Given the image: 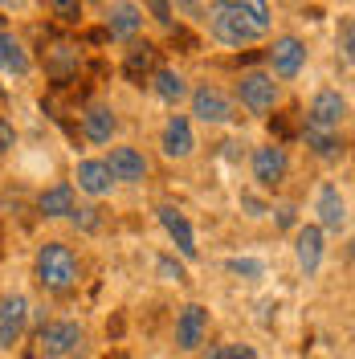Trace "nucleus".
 Masks as SVG:
<instances>
[{"instance_id":"25","label":"nucleus","mask_w":355,"mask_h":359,"mask_svg":"<svg viewBox=\"0 0 355 359\" xmlns=\"http://www.w3.org/2000/svg\"><path fill=\"white\" fill-rule=\"evenodd\" d=\"M233 4L249 17V25H253L257 33H266L269 29V0H233Z\"/></svg>"},{"instance_id":"36","label":"nucleus","mask_w":355,"mask_h":359,"mask_svg":"<svg viewBox=\"0 0 355 359\" xmlns=\"http://www.w3.org/2000/svg\"><path fill=\"white\" fill-rule=\"evenodd\" d=\"M111 359H131V355H111Z\"/></svg>"},{"instance_id":"26","label":"nucleus","mask_w":355,"mask_h":359,"mask_svg":"<svg viewBox=\"0 0 355 359\" xmlns=\"http://www.w3.org/2000/svg\"><path fill=\"white\" fill-rule=\"evenodd\" d=\"M204 359H257V351L245 343H225V347H213Z\"/></svg>"},{"instance_id":"30","label":"nucleus","mask_w":355,"mask_h":359,"mask_svg":"<svg viewBox=\"0 0 355 359\" xmlns=\"http://www.w3.org/2000/svg\"><path fill=\"white\" fill-rule=\"evenodd\" d=\"M229 269H233V273H257V262H229Z\"/></svg>"},{"instance_id":"18","label":"nucleus","mask_w":355,"mask_h":359,"mask_svg":"<svg viewBox=\"0 0 355 359\" xmlns=\"http://www.w3.org/2000/svg\"><path fill=\"white\" fill-rule=\"evenodd\" d=\"M37 208H41V217H69L74 212V188L69 184H58V188L41 192Z\"/></svg>"},{"instance_id":"17","label":"nucleus","mask_w":355,"mask_h":359,"mask_svg":"<svg viewBox=\"0 0 355 359\" xmlns=\"http://www.w3.org/2000/svg\"><path fill=\"white\" fill-rule=\"evenodd\" d=\"M298 262H302L307 273H314L319 262H323V233H319L314 224H307V229L298 233Z\"/></svg>"},{"instance_id":"32","label":"nucleus","mask_w":355,"mask_h":359,"mask_svg":"<svg viewBox=\"0 0 355 359\" xmlns=\"http://www.w3.org/2000/svg\"><path fill=\"white\" fill-rule=\"evenodd\" d=\"M159 269H163L168 278H176V282H184V269H180V266H172V262H159Z\"/></svg>"},{"instance_id":"37","label":"nucleus","mask_w":355,"mask_h":359,"mask_svg":"<svg viewBox=\"0 0 355 359\" xmlns=\"http://www.w3.org/2000/svg\"><path fill=\"white\" fill-rule=\"evenodd\" d=\"M25 359H41V355H25Z\"/></svg>"},{"instance_id":"9","label":"nucleus","mask_w":355,"mask_h":359,"mask_svg":"<svg viewBox=\"0 0 355 359\" xmlns=\"http://www.w3.org/2000/svg\"><path fill=\"white\" fill-rule=\"evenodd\" d=\"M204 327H208V311L204 306H184L180 311V323H176V343L184 347V351H192V347H200V339H204Z\"/></svg>"},{"instance_id":"29","label":"nucleus","mask_w":355,"mask_h":359,"mask_svg":"<svg viewBox=\"0 0 355 359\" xmlns=\"http://www.w3.org/2000/svg\"><path fill=\"white\" fill-rule=\"evenodd\" d=\"M74 221L82 224V229H98V208H78Z\"/></svg>"},{"instance_id":"35","label":"nucleus","mask_w":355,"mask_h":359,"mask_svg":"<svg viewBox=\"0 0 355 359\" xmlns=\"http://www.w3.org/2000/svg\"><path fill=\"white\" fill-rule=\"evenodd\" d=\"M4 8H25V0H0Z\"/></svg>"},{"instance_id":"19","label":"nucleus","mask_w":355,"mask_h":359,"mask_svg":"<svg viewBox=\"0 0 355 359\" xmlns=\"http://www.w3.org/2000/svg\"><path fill=\"white\" fill-rule=\"evenodd\" d=\"M143 29V17H139V8L135 4H127V0H119L111 8V33L114 37H135Z\"/></svg>"},{"instance_id":"15","label":"nucleus","mask_w":355,"mask_h":359,"mask_svg":"<svg viewBox=\"0 0 355 359\" xmlns=\"http://www.w3.org/2000/svg\"><path fill=\"white\" fill-rule=\"evenodd\" d=\"M45 69H49L53 82H66L69 74L78 69V49L69 41H58L53 49H45Z\"/></svg>"},{"instance_id":"1","label":"nucleus","mask_w":355,"mask_h":359,"mask_svg":"<svg viewBox=\"0 0 355 359\" xmlns=\"http://www.w3.org/2000/svg\"><path fill=\"white\" fill-rule=\"evenodd\" d=\"M37 282L53 294H66L78 286V257L69 253V245H62V241L41 245V253H37Z\"/></svg>"},{"instance_id":"31","label":"nucleus","mask_w":355,"mask_h":359,"mask_svg":"<svg viewBox=\"0 0 355 359\" xmlns=\"http://www.w3.org/2000/svg\"><path fill=\"white\" fill-rule=\"evenodd\" d=\"M8 147H13V127L0 123V151H8Z\"/></svg>"},{"instance_id":"13","label":"nucleus","mask_w":355,"mask_h":359,"mask_svg":"<svg viewBox=\"0 0 355 359\" xmlns=\"http://www.w3.org/2000/svg\"><path fill=\"white\" fill-rule=\"evenodd\" d=\"M159 221H163V229L172 233V241H176V249L184 253V257H196V237H192V229H188V221L180 217L172 204H163L159 208Z\"/></svg>"},{"instance_id":"16","label":"nucleus","mask_w":355,"mask_h":359,"mask_svg":"<svg viewBox=\"0 0 355 359\" xmlns=\"http://www.w3.org/2000/svg\"><path fill=\"white\" fill-rule=\"evenodd\" d=\"M319 221H323V229H335V233L347 224V204L339 196V188H323L319 192Z\"/></svg>"},{"instance_id":"27","label":"nucleus","mask_w":355,"mask_h":359,"mask_svg":"<svg viewBox=\"0 0 355 359\" xmlns=\"http://www.w3.org/2000/svg\"><path fill=\"white\" fill-rule=\"evenodd\" d=\"M143 4H147V13H152L159 25H172V0H143Z\"/></svg>"},{"instance_id":"11","label":"nucleus","mask_w":355,"mask_h":359,"mask_svg":"<svg viewBox=\"0 0 355 359\" xmlns=\"http://www.w3.org/2000/svg\"><path fill=\"white\" fill-rule=\"evenodd\" d=\"M107 168H111L114 180H127V184H135V180L147 176V163H143V156L135 151V147H114L111 159H102Z\"/></svg>"},{"instance_id":"6","label":"nucleus","mask_w":355,"mask_h":359,"mask_svg":"<svg viewBox=\"0 0 355 359\" xmlns=\"http://www.w3.org/2000/svg\"><path fill=\"white\" fill-rule=\"evenodd\" d=\"M241 102L253 114L269 111V107L278 102V82H274L269 74H245L241 78Z\"/></svg>"},{"instance_id":"28","label":"nucleus","mask_w":355,"mask_h":359,"mask_svg":"<svg viewBox=\"0 0 355 359\" xmlns=\"http://www.w3.org/2000/svg\"><path fill=\"white\" fill-rule=\"evenodd\" d=\"M53 13L62 21H78V0H53Z\"/></svg>"},{"instance_id":"8","label":"nucleus","mask_w":355,"mask_h":359,"mask_svg":"<svg viewBox=\"0 0 355 359\" xmlns=\"http://www.w3.org/2000/svg\"><path fill=\"white\" fill-rule=\"evenodd\" d=\"M192 114L204 118V123H229L233 118V107H229V98L217 86H200L192 94Z\"/></svg>"},{"instance_id":"2","label":"nucleus","mask_w":355,"mask_h":359,"mask_svg":"<svg viewBox=\"0 0 355 359\" xmlns=\"http://www.w3.org/2000/svg\"><path fill=\"white\" fill-rule=\"evenodd\" d=\"M208 25H213V37L225 45H249L253 37H262L249 17H245L241 8L233 4V0H221V4H213V13H208Z\"/></svg>"},{"instance_id":"22","label":"nucleus","mask_w":355,"mask_h":359,"mask_svg":"<svg viewBox=\"0 0 355 359\" xmlns=\"http://www.w3.org/2000/svg\"><path fill=\"white\" fill-rule=\"evenodd\" d=\"M114 127H119V123H114V114L107 111V107L86 111V139L90 143H107V139L114 135Z\"/></svg>"},{"instance_id":"7","label":"nucleus","mask_w":355,"mask_h":359,"mask_svg":"<svg viewBox=\"0 0 355 359\" xmlns=\"http://www.w3.org/2000/svg\"><path fill=\"white\" fill-rule=\"evenodd\" d=\"M25 318H29V302L21 294H8L0 298V347H13L25 331Z\"/></svg>"},{"instance_id":"3","label":"nucleus","mask_w":355,"mask_h":359,"mask_svg":"<svg viewBox=\"0 0 355 359\" xmlns=\"http://www.w3.org/2000/svg\"><path fill=\"white\" fill-rule=\"evenodd\" d=\"M37 343H41L45 355H74L78 347H82V327L78 323H45L41 335H37Z\"/></svg>"},{"instance_id":"21","label":"nucleus","mask_w":355,"mask_h":359,"mask_svg":"<svg viewBox=\"0 0 355 359\" xmlns=\"http://www.w3.org/2000/svg\"><path fill=\"white\" fill-rule=\"evenodd\" d=\"M0 69H8V74H29V57H25L21 41H17L13 33H4V29H0Z\"/></svg>"},{"instance_id":"5","label":"nucleus","mask_w":355,"mask_h":359,"mask_svg":"<svg viewBox=\"0 0 355 359\" xmlns=\"http://www.w3.org/2000/svg\"><path fill=\"white\" fill-rule=\"evenodd\" d=\"M286 168H290V159L278 143L253 151V176H257V184H266V188H278V184L286 180Z\"/></svg>"},{"instance_id":"23","label":"nucleus","mask_w":355,"mask_h":359,"mask_svg":"<svg viewBox=\"0 0 355 359\" xmlns=\"http://www.w3.org/2000/svg\"><path fill=\"white\" fill-rule=\"evenodd\" d=\"M307 143H311L314 147V156H323V159H335L339 156V135L335 131H319V127H311V123H307Z\"/></svg>"},{"instance_id":"33","label":"nucleus","mask_w":355,"mask_h":359,"mask_svg":"<svg viewBox=\"0 0 355 359\" xmlns=\"http://www.w3.org/2000/svg\"><path fill=\"white\" fill-rule=\"evenodd\" d=\"M343 57L351 62V21L343 25Z\"/></svg>"},{"instance_id":"12","label":"nucleus","mask_w":355,"mask_h":359,"mask_svg":"<svg viewBox=\"0 0 355 359\" xmlns=\"http://www.w3.org/2000/svg\"><path fill=\"white\" fill-rule=\"evenodd\" d=\"M111 168L102 163V159H82L78 163V188L90 192V196H102V192H111Z\"/></svg>"},{"instance_id":"20","label":"nucleus","mask_w":355,"mask_h":359,"mask_svg":"<svg viewBox=\"0 0 355 359\" xmlns=\"http://www.w3.org/2000/svg\"><path fill=\"white\" fill-rule=\"evenodd\" d=\"M152 69H156V45H147V41L135 45L131 53H127V66H123V74H127L131 82H143Z\"/></svg>"},{"instance_id":"4","label":"nucleus","mask_w":355,"mask_h":359,"mask_svg":"<svg viewBox=\"0 0 355 359\" xmlns=\"http://www.w3.org/2000/svg\"><path fill=\"white\" fill-rule=\"evenodd\" d=\"M347 118V102H343V94H335V90H323V94H314L311 102V127L319 131H339V123Z\"/></svg>"},{"instance_id":"14","label":"nucleus","mask_w":355,"mask_h":359,"mask_svg":"<svg viewBox=\"0 0 355 359\" xmlns=\"http://www.w3.org/2000/svg\"><path fill=\"white\" fill-rule=\"evenodd\" d=\"M192 127H188V118H168V127H163V151L172 159H184V156H192Z\"/></svg>"},{"instance_id":"34","label":"nucleus","mask_w":355,"mask_h":359,"mask_svg":"<svg viewBox=\"0 0 355 359\" xmlns=\"http://www.w3.org/2000/svg\"><path fill=\"white\" fill-rule=\"evenodd\" d=\"M278 224L290 229V224H294V208H278Z\"/></svg>"},{"instance_id":"38","label":"nucleus","mask_w":355,"mask_h":359,"mask_svg":"<svg viewBox=\"0 0 355 359\" xmlns=\"http://www.w3.org/2000/svg\"><path fill=\"white\" fill-rule=\"evenodd\" d=\"M0 98H4V86H0Z\"/></svg>"},{"instance_id":"24","label":"nucleus","mask_w":355,"mask_h":359,"mask_svg":"<svg viewBox=\"0 0 355 359\" xmlns=\"http://www.w3.org/2000/svg\"><path fill=\"white\" fill-rule=\"evenodd\" d=\"M156 94L163 102H180L184 98V78L176 69H156Z\"/></svg>"},{"instance_id":"10","label":"nucleus","mask_w":355,"mask_h":359,"mask_svg":"<svg viewBox=\"0 0 355 359\" xmlns=\"http://www.w3.org/2000/svg\"><path fill=\"white\" fill-rule=\"evenodd\" d=\"M302 57H307V49H302L298 37H278L274 49H269V62H274V69H278L282 78H294V74L302 69Z\"/></svg>"}]
</instances>
